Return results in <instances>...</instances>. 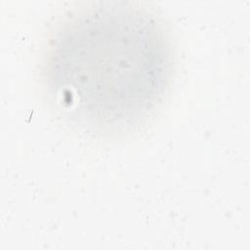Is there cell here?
Listing matches in <instances>:
<instances>
[{
  "label": "cell",
  "instance_id": "cell-1",
  "mask_svg": "<svg viewBox=\"0 0 250 250\" xmlns=\"http://www.w3.org/2000/svg\"><path fill=\"white\" fill-rule=\"evenodd\" d=\"M174 50L162 19L139 2L77 6L55 24L42 78L55 107L88 135L131 136L169 92Z\"/></svg>",
  "mask_w": 250,
  "mask_h": 250
}]
</instances>
